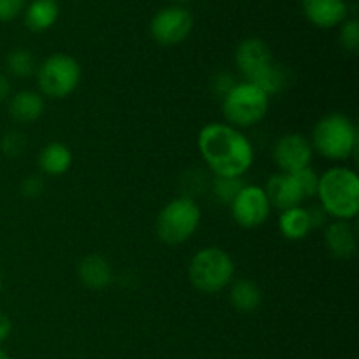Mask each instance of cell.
Wrapping results in <instances>:
<instances>
[{
  "label": "cell",
  "instance_id": "cell-1",
  "mask_svg": "<svg viewBox=\"0 0 359 359\" xmlns=\"http://www.w3.org/2000/svg\"><path fill=\"white\" fill-rule=\"evenodd\" d=\"M198 151L216 177H242L255 161L252 144L228 123H209L198 133Z\"/></svg>",
  "mask_w": 359,
  "mask_h": 359
},
{
  "label": "cell",
  "instance_id": "cell-2",
  "mask_svg": "<svg viewBox=\"0 0 359 359\" xmlns=\"http://www.w3.org/2000/svg\"><path fill=\"white\" fill-rule=\"evenodd\" d=\"M319 205L330 217L351 221L359 212V177L347 167H332L319 175Z\"/></svg>",
  "mask_w": 359,
  "mask_h": 359
},
{
  "label": "cell",
  "instance_id": "cell-3",
  "mask_svg": "<svg viewBox=\"0 0 359 359\" xmlns=\"http://www.w3.org/2000/svg\"><path fill=\"white\" fill-rule=\"evenodd\" d=\"M312 149L328 160H347L358 149L356 125L340 112L326 114L312 130Z\"/></svg>",
  "mask_w": 359,
  "mask_h": 359
},
{
  "label": "cell",
  "instance_id": "cell-4",
  "mask_svg": "<svg viewBox=\"0 0 359 359\" xmlns=\"http://www.w3.org/2000/svg\"><path fill=\"white\" fill-rule=\"evenodd\" d=\"M235 276L233 259L221 248L200 249L189 262V283L200 293L214 294L230 286Z\"/></svg>",
  "mask_w": 359,
  "mask_h": 359
},
{
  "label": "cell",
  "instance_id": "cell-5",
  "mask_svg": "<svg viewBox=\"0 0 359 359\" xmlns=\"http://www.w3.org/2000/svg\"><path fill=\"white\" fill-rule=\"evenodd\" d=\"M202 221V209L193 198L177 196L160 210L156 235L163 244L179 245L195 235Z\"/></svg>",
  "mask_w": 359,
  "mask_h": 359
},
{
  "label": "cell",
  "instance_id": "cell-6",
  "mask_svg": "<svg viewBox=\"0 0 359 359\" xmlns=\"http://www.w3.org/2000/svg\"><path fill=\"white\" fill-rule=\"evenodd\" d=\"M270 97L251 83H237L223 98V114L233 128H251L269 112Z\"/></svg>",
  "mask_w": 359,
  "mask_h": 359
},
{
  "label": "cell",
  "instance_id": "cell-7",
  "mask_svg": "<svg viewBox=\"0 0 359 359\" xmlns=\"http://www.w3.org/2000/svg\"><path fill=\"white\" fill-rule=\"evenodd\" d=\"M81 83V65L74 56L55 53L37 69V84L42 95L62 100L77 90Z\"/></svg>",
  "mask_w": 359,
  "mask_h": 359
},
{
  "label": "cell",
  "instance_id": "cell-8",
  "mask_svg": "<svg viewBox=\"0 0 359 359\" xmlns=\"http://www.w3.org/2000/svg\"><path fill=\"white\" fill-rule=\"evenodd\" d=\"M149 30L158 44H181L193 30V14L182 6L165 7L154 14Z\"/></svg>",
  "mask_w": 359,
  "mask_h": 359
},
{
  "label": "cell",
  "instance_id": "cell-9",
  "mask_svg": "<svg viewBox=\"0 0 359 359\" xmlns=\"http://www.w3.org/2000/svg\"><path fill=\"white\" fill-rule=\"evenodd\" d=\"M230 207L235 223L248 230L262 226L269 219L270 210H272L265 189L255 184H245Z\"/></svg>",
  "mask_w": 359,
  "mask_h": 359
},
{
  "label": "cell",
  "instance_id": "cell-10",
  "mask_svg": "<svg viewBox=\"0 0 359 359\" xmlns=\"http://www.w3.org/2000/svg\"><path fill=\"white\" fill-rule=\"evenodd\" d=\"M314 149L307 137L302 133H286L273 146L272 158L283 174H297L311 167Z\"/></svg>",
  "mask_w": 359,
  "mask_h": 359
},
{
  "label": "cell",
  "instance_id": "cell-11",
  "mask_svg": "<svg viewBox=\"0 0 359 359\" xmlns=\"http://www.w3.org/2000/svg\"><path fill=\"white\" fill-rule=\"evenodd\" d=\"M273 63L269 44L258 37L244 39L235 49V65L248 83L255 81Z\"/></svg>",
  "mask_w": 359,
  "mask_h": 359
},
{
  "label": "cell",
  "instance_id": "cell-12",
  "mask_svg": "<svg viewBox=\"0 0 359 359\" xmlns=\"http://www.w3.org/2000/svg\"><path fill=\"white\" fill-rule=\"evenodd\" d=\"M305 18L318 28H333L347 20L349 7L346 0H302Z\"/></svg>",
  "mask_w": 359,
  "mask_h": 359
},
{
  "label": "cell",
  "instance_id": "cell-13",
  "mask_svg": "<svg viewBox=\"0 0 359 359\" xmlns=\"http://www.w3.org/2000/svg\"><path fill=\"white\" fill-rule=\"evenodd\" d=\"M263 189H265L270 205L279 209L280 212L298 207L305 200L293 174H283V172L273 174L266 182V188Z\"/></svg>",
  "mask_w": 359,
  "mask_h": 359
},
{
  "label": "cell",
  "instance_id": "cell-14",
  "mask_svg": "<svg viewBox=\"0 0 359 359\" xmlns=\"http://www.w3.org/2000/svg\"><path fill=\"white\" fill-rule=\"evenodd\" d=\"M325 244L330 255L339 259H347L354 256L358 249L356 231L349 221L335 219L333 223L326 224Z\"/></svg>",
  "mask_w": 359,
  "mask_h": 359
},
{
  "label": "cell",
  "instance_id": "cell-15",
  "mask_svg": "<svg viewBox=\"0 0 359 359\" xmlns=\"http://www.w3.org/2000/svg\"><path fill=\"white\" fill-rule=\"evenodd\" d=\"M77 276L88 290L95 291L105 290L114 279L109 262L98 255L84 256L77 265Z\"/></svg>",
  "mask_w": 359,
  "mask_h": 359
},
{
  "label": "cell",
  "instance_id": "cell-16",
  "mask_svg": "<svg viewBox=\"0 0 359 359\" xmlns=\"http://www.w3.org/2000/svg\"><path fill=\"white\" fill-rule=\"evenodd\" d=\"M44 98L41 93L32 90L18 91L9 102V114L18 123H34L44 114Z\"/></svg>",
  "mask_w": 359,
  "mask_h": 359
},
{
  "label": "cell",
  "instance_id": "cell-17",
  "mask_svg": "<svg viewBox=\"0 0 359 359\" xmlns=\"http://www.w3.org/2000/svg\"><path fill=\"white\" fill-rule=\"evenodd\" d=\"M60 7L56 0H34L25 9V25L32 32H46L56 23Z\"/></svg>",
  "mask_w": 359,
  "mask_h": 359
},
{
  "label": "cell",
  "instance_id": "cell-18",
  "mask_svg": "<svg viewBox=\"0 0 359 359\" xmlns=\"http://www.w3.org/2000/svg\"><path fill=\"white\" fill-rule=\"evenodd\" d=\"M72 165V151L62 142H49L39 154V167L48 175H63Z\"/></svg>",
  "mask_w": 359,
  "mask_h": 359
},
{
  "label": "cell",
  "instance_id": "cell-19",
  "mask_svg": "<svg viewBox=\"0 0 359 359\" xmlns=\"http://www.w3.org/2000/svg\"><path fill=\"white\" fill-rule=\"evenodd\" d=\"M263 294L258 284L249 279L235 280L230 290V304L238 312H255L262 305Z\"/></svg>",
  "mask_w": 359,
  "mask_h": 359
},
{
  "label": "cell",
  "instance_id": "cell-20",
  "mask_svg": "<svg viewBox=\"0 0 359 359\" xmlns=\"http://www.w3.org/2000/svg\"><path fill=\"white\" fill-rule=\"evenodd\" d=\"M279 230L287 241H302L312 231L311 221H309L307 209L302 205L293 207L280 212Z\"/></svg>",
  "mask_w": 359,
  "mask_h": 359
},
{
  "label": "cell",
  "instance_id": "cell-21",
  "mask_svg": "<svg viewBox=\"0 0 359 359\" xmlns=\"http://www.w3.org/2000/svg\"><path fill=\"white\" fill-rule=\"evenodd\" d=\"M251 84H255L259 90L265 91L269 97L270 95H277L283 90H286L287 84H290V72H287L286 67L273 62L265 72H262L255 81H251Z\"/></svg>",
  "mask_w": 359,
  "mask_h": 359
},
{
  "label": "cell",
  "instance_id": "cell-22",
  "mask_svg": "<svg viewBox=\"0 0 359 359\" xmlns=\"http://www.w3.org/2000/svg\"><path fill=\"white\" fill-rule=\"evenodd\" d=\"M6 69L11 76L14 77H30L32 74L37 72V63H35L32 51L23 48L13 49L6 58Z\"/></svg>",
  "mask_w": 359,
  "mask_h": 359
},
{
  "label": "cell",
  "instance_id": "cell-23",
  "mask_svg": "<svg viewBox=\"0 0 359 359\" xmlns=\"http://www.w3.org/2000/svg\"><path fill=\"white\" fill-rule=\"evenodd\" d=\"M245 182L242 177H216L212 182V191L217 198L226 205H231L235 196L241 193L244 188Z\"/></svg>",
  "mask_w": 359,
  "mask_h": 359
},
{
  "label": "cell",
  "instance_id": "cell-24",
  "mask_svg": "<svg viewBox=\"0 0 359 359\" xmlns=\"http://www.w3.org/2000/svg\"><path fill=\"white\" fill-rule=\"evenodd\" d=\"M340 46L344 51L356 55L359 51V23L358 20H346L340 25V34H339Z\"/></svg>",
  "mask_w": 359,
  "mask_h": 359
},
{
  "label": "cell",
  "instance_id": "cell-25",
  "mask_svg": "<svg viewBox=\"0 0 359 359\" xmlns=\"http://www.w3.org/2000/svg\"><path fill=\"white\" fill-rule=\"evenodd\" d=\"M0 149H2V153L9 158L21 156V154L25 153V149H27V137H25V133H21L20 130H9V132H6V135L2 137Z\"/></svg>",
  "mask_w": 359,
  "mask_h": 359
},
{
  "label": "cell",
  "instance_id": "cell-26",
  "mask_svg": "<svg viewBox=\"0 0 359 359\" xmlns=\"http://www.w3.org/2000/svg\"><path fill=\"white\" fill-rule=\"evenodd\" d=\"M294 179L298 182V188H300L304 198H312L318 193V184H319V175L312 170L311 167L304 168V170L293 174Z\"/></svg>",
  "mask_w": 359,
  "mask_h": 359
},
{
  "label": "cell",
  "instance_id": "cell-27",
  "mask_svg": "<svg viewBox=\"0 0 359 359\" xmlns=\"http://www.w3.org/2000/svg\"><path fill=\"white\" fill-rule=\"evenodd\" d=\"M235 77L230 72H217L216 76L210 79V90L216 97H219L223 100L228 93L231 91V88L235 86Z\"/></svg>",
  "mask_w": 359,
  "mask_h": 359
},
{
  "label": "cell",
  "instance_id": "cell-28",
  "mask_svg": "<svg viewBox=\"0 0 359 359\" xmlns=\"http://www.w3.org/2000/svg\"><path fill=\"white\" fill-rule=\"evenodd\" d=\"M27 0H0V21L7 23L13 21L23 13Z\"/></svg>",
  "mask_w": 359,
  "mask_h": 359
},
{
  "label": "cell",
  "instance_id": "cell-29",
  "mask_svg": "<svg viewBox=\"0 0 359 359\" xmlns=\"http://www.w3.org/2000/svg\"><path fill=\"white\" fill-rule=\"evenodd\" d=\"M44 179L41 175H28L27 179H23L21 182V193H23L27 198H39V196L44 193Z\"/></svg>",
  "mask_w": 359,
  "mask_h": 359
},
{
  "label": "cell",
  "instance_id": "cell-30",
  "mask_svg": "<svg viewBox=\"0 0 359 359\" xmlns=\"http://www.w3.org/2000/svg\"><path fill=\"white\" fill-rule=\"evenodd\" d=\"M307 214H309V221H311V228L314 230V228H321L325 226L326 221H328V214L323 210V207H311V209H307Z\"/></svg>",
  "mask_w": 359,
  "mask_h": 359
},
{
  "label": "cell",
  "instance_id": "cell-31",
  "mask_svg": "<svg viewBox=\"0 0 359 359\" xmlns=\"http://www.w3.org/2000/svg\"><path fill=\"white\" fill-rule=\"evenodd\" d=\"M11 332H13V323H11L9 316L0 312V344L9 339Z\"/></svg>",
  "mask_w": 359,
  "mask_h": 359
},
{
  "label": "cell",
  "instance_id": "cell-32",
  "mask_svg": "<svg viewBox=\"0 0 359 359\" xmlns=\"http://www.w3.org/2000/svg\"><path fill=\"white\" fill-rule=\"evenodd\" d=\"M9 93H11L9 79H7V77L4 76V74H0V105H2L4 102L7 100Z\"/></svg>",
  "mask_w": 359,
  "mask_h": 359
},
{
  "label": "cell",
  "instance_id": "cell-33",
  "mask_svg": "<svg viewBox=\"0 0 359 359\" xmlns=\"http://www.w3.org/2000/svg\"><path fill=\"white\" fill-rule=\"evenodd\" d=\"M0 359H11V358H9V354H7L6 351L2 349V347H0Z\"/></svg>",
  "mask_w": 359,
  "mask_h": 359
},
{
  "label": "cell",
  "instance_id": "cell-34",
  "mask_svg": "<svg viewBox=\"0 0 359 359\" xmlns=\"http://www.w3.org/2000/svg\"><path fill=\"white\" fill-rule=\"evenodd\" d=\"M2 286H4V280H2V272H0V291H2Z\"/></svg>",
  "mask_w": 359,
  "mask_h": 359
},
{
  "label": "cell",
  "instance_id": "cell-35",
  "mask_svg": "<svg viewBox=\"0 0 359 359\" xmlns=\"http://www.w3.org/2000/svg\"><path fill=\"white\" fill-rule=\"evenodd\" d=\"M174 2H177V4H186V2H189V0H174Z\"/></svg>",
  "mask_w": 359,
  "mask_h": 359
}]
</instances>
